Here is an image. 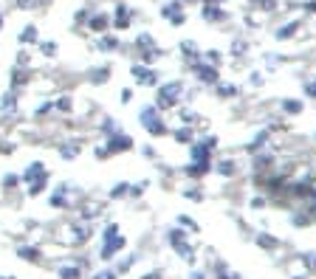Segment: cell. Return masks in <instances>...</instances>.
<instances>
[{
	"label": "cell",
	"mask_w": 316,
	"mask_h": 279,
	"mask_svg": "<svg viewBox=\"0 0 316 279\" xmlns=\"http://www.w3.org/2000/svg\"><path fill=\"white\" fill-rule=\"evenodd\" d=\"M187 96V88H183V82H167V85H161L155 91V107L158 110H170V107H178L181 104V99Z\"/></svg>",
	"instance_id": "cell-1"
},
{
	"label": "cell",
	"mask_w": 316,
	"mask_h": 279,
	"mask_svg": "<svg viewBox=\"0 0 316 279\" xmlns=\"http://www.w3.org/2000/svg\"><path fill=\"white\" fill-rule=\"evenodd\" d=\"M139 119H141V124L147 127V133L155 135V138H158V135H170V127H167V122L161 119V110H158L155 104H150V107L141 110Z\"/></svg>",
	"instance_id": "cell-2"
},
{
	"label": "cell",
	"mask_w": 316,
	"mask_h": 279,
	"mask_svg": "<svg viewBox=\"0 0 316 279\" xmlns=\"http://www.w3.org/2000/svg\"><path fill=\"white\" fill-rule=\"evenodd\" d=\"M189 71L195 73V79L201 82V85H206V88H215L220 82V71H218V65H212V62H206L201 57V60L195 62V65H189Z\"/></svg>",
	"instance_id": "cell-3"
},
{
	"label": "cell",
	"mask_w": 316,
	"mask_h": 279,
	"mask_svg": "<svg viewBox=\"0 0 316 279\" xmlns=\"http://www.w3.org/2000/svg\"><path fill=\"white\" fill-rule=\"evenodd\" d=\"M104 138H108V152L110 155H119V152L133 150V138H130L127 133H122V130H116V133L104 135Z\"/></svg>",
	"instance_id": "cell-4"
},
{
	"label": "cell",
	"mask_w": 316,
	"mask_h": 279,
	"mask_svg": "<svg viewBox=\"0 0 316 279\" xmlns=\"http://www.w3.org/2000/svg\"><path fill=\"white\" fill-rule=\"evenodd\" d=\"M161 17L170 20V25H183V23H187V14H183L181 0H170V3H164V6H161Z\"/></svg>",
	"instance_id": "cell-5"
},
{
	"label": "cell",
	"mask_w": 316,
	"mask_h": 279,
	"mask_svg": "<svg viewBox=\"0 0 316 279\" xmlns=\"http://www.w3.org/2000/svg\"><path fill=\"white\" fill-rule=\"evenodd\" d=\"M130 73H133V79L139 82V85H155V82H158V73H155V68L144 65V62H139V65H133V68H130Z\"/></svg>",
	"instance_id": "cell-6"
},
{
	"label": "cell",
	"mask_w": 316,
	"mask_h": 279,
	"mask_svg": "<svg viewBox=\"0 0 316 279\" xmlns=\"http://www.w3.org/2000/svg\"><path fill=\"white\" fill-rule=\"evenodd\" d=\"M189 158L192 164H203V166H212V150H209L203 141H192V150H189Z\"/></svg>",
	"instance_id": "cell-7"
},
{
	"label": "cell",
	"mask_w": 316,
	"mask_h": 279,
	"mask_svg": "<svg viewBox=\"0 0 316 279\" xmlns=\"http://www.w3.org/2000/svg\"><path fill=\"white\" fill-rule=\"evenodd\" d=\"M178 51L183 54V60H187V65H195V62L203 57V51L198 48V43H192V40H183L181 45H178Z\"/></svg>",
	"instance_id": "cell-8"
},
{
	"label": "cell",
	"mask_w": 316,
	"mask_h": 279,
	"mask_svg": "<svg viewBox=\"0 0 316 279\" xmlns=\"http://www.w3.org/2000/svg\"><path fill=\"white\" fill-rule=\"evenodd\" d=\"M116 17H113V25L116 29H130V20H133V12H130L127 3H116Z\"/></svg>",
	"instance_id": "cell-9"
},
{
	"label": "cell",
	"mask_w": 316,
	"mask_h": 279,
	"mask_svg": "<svg viewBox=\"0 0 316 279\" xmlns=\"http://www.w3.org/2000/svg\"><path fill=\"white\" fill-rule=\"evenodd\" d=\"M201 17L206 20V23H220V20H226V12L220 6H215V3H203Z\"/></svg>",
	"instance_id": "cell-10"
},
{
	"label": "cell",
	"mask_w": 316,
	"mask_h": 279,
	"mask_svg": "<svg viewBox=\"0 0 316 279\" xmlns=\"http://www.w3.org/2000/svg\"><path fill=\"white\" fill-rule=\"evenodd\" d=\"M0 110H3V116H14L17 113V91H9L0 96Z\"/></svg>",
	"instance_id": "cell-11"
},
{
	"label": "cell",
	"mask_w": 316,
	"mask_h": 279,
	"mask_svg": "<svg viewBox=\"0 0 316 279\" xmlns=\"http://www.w3.org/2000/svg\"><path fill=\"white\" fill-rule=\"evenodd\" d=\"M297 31H299V20H285V25H280V29L274 31V37H277L280 43H285V40H291Z\"/></svg>",
	"instance_id": "cell-12"
},
{
	"label": "cell",
	"mask_w": 316,
	"mask_h": 279,
	"mask_svg": "<svg viewBox=\"0 0 316 279\" xmlns=\"http://www.w3.org/2000/svg\"><path fill=\"white\" fill-rule=\"evenodd\" d=\"M280 107H282V113H285V116H302L305 104H302V99H282Z\"/></svg>",
	"instance_id": "cell-13"
},
{
	"label": "cell",
	"mask_w": 316,
	"mask_h": 279,
	"mask_svg": "<svg viewBox=\"0 0 316 279\" xmlns=\"http://www.w3.org/2000/svg\"><path fill=\"white\" fill-rule=\"evenodd\" d=\"M108 25H110L108 14H91V17H88V29L91 31H108Z\"/></svg>",
	"instance_id": "cell-14"
},
{
	"label": "cell",
	"mask_w": 316,
	"mask_h": 279,
	"mask_svg": "<svg viewBox=\"0 0 316 279\" xmlns=\"http://www.w3.org/2000/svg\"><path fill=\"white\" fill-rule=\"evenodd\" d=\"M172 138H175V144H192V141H195V130L189 127V124H187V127H178L175 133H172Z\"/></svg>",
	"instance_id": "cell-15"
},
{
	"label": "cell",
	"mask_w": 316,
	"mask_h": 279,
	"mask_svg": "<svg viewBox=\"0 0 316 279\" xmlns=\"http://www.w3.org/2000/svg\"><path fill=\"white\" fill-rule=\"evenodd\" d=\"M268 138H271V133H268V130H260V133H257L254 138H251L249 144H246V150H249V152H257L260 147H266V144H268Z\"/></svg>",
	"instance_id": "cell-16"
},
{
	"label": "cell",
	"mask_w": 316,
	"mask_h": 279,
	"mask_svg": "<svg viewBox=\"0 0 316 279\" xmlns=\"http://www.w3.org/2000/svg\"><path fill=\"white\" fill-rule=\"evenodd\" d=\"M79 150H82V144H79V141H71V144H62L60 147V155L65 158V161H73V158L79 155Z\"/></svg>",
	"instance_id": "cell-17"
},
{
	"label": "cell",
	"mask_w": 316,
	"mask_h": 279,
	"mask_svg": "<svg viewBox=\"0 0 316 279\" xmlns=\"http://www.w3.org/2000/svg\"><path fill=\"white\" fill-rule=\"evenodd\" d=\"M215 88H218V96L220 99H234L237 93H240V91H237V85H231V82H218Z\"/></svg>",
	"instance_id": "cell-18"
},
{
	"label": "cell",
	"mask_w": 316,
	"mask_h": 279,
	"mask_svg": "<svg viewBox=\"0 0 316 279\" xmlns=\"http://www.w3.org/2000/svg\"><path fill=\"white\" fill-rule=\"evenodd\" d=\"M133 45H136V51H141V54H144V51L155 48V40H152V34H139Z\"/></svg>",
	"instance_id": "cell-19"
},
{
	"label": "cell",
	"mask_w": 316,
	"mask_h": 279,
	"mask_svg": "<svg viewBox=\"0 0 316 279\" xmlns=\"http://www.w3.org/2000/svg\"><path fill=\"white\" fill-rule=\"evenodd\" d=\"M116 48H119V37L104 34L102 40H99V51H116Z\"/></svg>",
	"instance_id": "cell-20"
},
{
	"label": "cell",
	"mask_w": 316,
	"mask_h": 279,
	"mask_svg": "<svg viewBox=\"0 0 316 279\" xmlns=\"http://www.w3.org/2000/svg\"><path fill=\"white\" fill-rule=\"evenodd\" d=\"M108 76H110V68L108 65H99L96 71H91V82H93V85H102Z\"/></svg>",
	"instance_id": "cell-21"
},
{
	"label": "cell",
	"mask_w": 316,
	"mask_h": 279,
	"mask_svg": "<svg viewBox=\"0 0 316 279\" xmlns=\"http://www.w3.org/2000/svg\"><path fill=\"white\" fill-rule=\"evenodd\" d=\"M20 43H23V45L37 43V29H34V25H25V29L20 31Z\"/></svg>",
	"instance_id": "cell-22"
},
{
	"label": "cell",
	"mask_w": 316,
	"mask_h": 279,
	"mask_svg": "<svg viewBox=\"0 0 316 279\" xmlns=\"http://www.w3.org/2000/svg\"><path fill=\"white\" fill-rule=\"evenodd\" d=\"M229 54H231V57L249 54V43H246V40H234V43H231V48H229Z\"/></svg>",
	"instance_id": "cell-23"
},
{
	"label": "cell",
	"mask_w": 316,
	"mask_h": 279,
	"mask_svg": "<svg viewBox=\"0 0 316 279\" xmlns=\"http://www.w3.org/2000/svg\"><path fill=\"white\" fill-rule=\"evenodd\" d=\"M71 96H60V99H57V102H54V107L57 110H60V113H71Z\"/></svg>",
	"instance_id": "cell-24"
},
{
	"label": "cell",
	"mask_w": 316,
	"mask_h": 279,
	"mask_svg": "<svg viewBox=\"0 0 316 279\" xmlns=\"http://www.w3.org/2000/svg\"><path fill=\"white\" fill-rule=\"evenodd\" d=\"M178 116H181V122H187V124H195V122H198L195 110H189V107H181V110H178Z\"/></svg>",
	"instance_id": "cell-25"
},
{
	"label": "cell",
	"mask_w": 316,
	"mask_h": 279,
	"mask_svg": "<svg viewBox=\"0 0 316 279\" xmlns=\"http://www.w3.org/2000/svg\"><path fill=\"white\" fill-rule=\"evenodd\" d=\"M40 51H43L45 57H54V54H57V43H54V40H48V43H40Z\"/></svg>",
	"instance_id": "cell-26"
},
{
	"label": "cell",
	"mask_w": 316,
	"mask_h": 279,
	"mask_svg": "<svg viewBox=\"0 0 316 279\" xmlns=\"http://www.w3.org/2000/svg\"><path fill=\"white\" fill-rule=\"evenodd\" d=\"M218 172H220V175H231V172H234V164H231V161H220Z\"/></svg>",
	"instance_id": "cell-27"
},
{
	"label": "cell",
	"mask_w": 316,
	"mask_h": 279,
	"mask_svg": "<svg viewBox=\"0 0 316 279\" xmlns=\"http://www.w3.org/2000/svg\"><path fill=\"white\" fill-rule=\"evenodd\" d=\"M51 110H54V102H43V104H40V107H37V116L43 119V116H48Z\"/></svg>",
	"instance_id": "cell-28"
},
{
	"label": "cell",
	"mask_w": 316,
	"mask_h": 279,
	"mask_svg": "<svg viewBox=\"0 0 316 279\" xmlns=\"http://www.w3.org/2000/svg\"><path fill=\"white\" fill-rule=\"evenodd\" d=\"M203 144H206L209 150L215 152V147H218V135H212V133H209V135H203Z\"/></svg>",
	"instance_id": "cell-29"
},
{
	"label": "cell",
	"mask_w": 316,
	"mask_h": 279,
	"mask_svg": "<svg viewBox=\"0 0 316 279\" xmlns=\"http://www.w3.org/2000/svg\"><path fill=\"white\" fill-rule=\"evenodd\" d=\"M305 96H308V99H316V79L305 85Z\"/></svg>",
	"instance_id": "cell-30"
},
{
	"label": "cell",
	"mask_w": 316,
	"mask_h": 279,
	"mask_svg": "<svg viewBox=\"0 0 316 279\" xmlns=\"http://www.w3.org/2000/svg\"><path fill=\"white\" fill-rule=\"evenodd\" d=\"M249 82H251V85H257V88H260V85H262V76H260V73L254 71V73H251V76H249Z\"/></svg>",
	"instance_id": "cell-31"
},
{
	"label": "cell",
	"mask_w": 316,
	"mask_h": 279,
	"mask_svg": "<svg viewBox=\"0 0 316 279\" xmlns=\"http://www.w3.org/2000/svg\"><path fill=\"white\" fill-rule=\"evenodd\" d=\"M130 99H133V91H130V88H124V91H122V102H124V104H127V102H130Z\"/></svg>",
	"instance_id": "cell-32"
},
{
	"label": "cell",
	"mask_w": 316,
	"mask_h": 279,
	"mask_svg": "<svg viewBox=\"0 0 316 279\" xmlns=\"http://www.w3.org/2000/svg\"><path fill=\"white\" fill-rule=\"evenodd\" d=\"M305 12L316 14V0H308V3H305Z\"/></svg>",
	"instance_id": "cell-33"
},
{
	"label": "cell",
	"mask_w": 316,
	"mask_h": 279,
	"mask_svg": "<svg viewBox=\"0 0 316 279\" xmlns=\"http://www.w3.org/2000/svg\"><path fill=\"white\" fill-rule=\"evenodd\" d=\"M201 3H215V6H220V3H223V0H201Z\"/></svg>",
	"instance_id": "cell-34"
},
{
	"label": "cell",
	"mask_w": 316,
	"mask_h": 279,
	"mask_svg": "<svg viewBox=\"0 0 316 279\" xmlns=\"http://www.w3.org/2000/svg\"><path fill=\"white\" fill-rule=\"evenodd\" d=\"M0 29H3V14H0Z\"/></svg>",
	"instance_id": "cell-35"
},
{
	"label": "cell",
	"mask_w": 316,
	"mask_h": 279,
	"mask_svg": "<svg viewBox=\"0 0 316 279\" xmlns=\"http://www.w3.org/2000/svg\"><path fill=\"white\" fill-rule=\"evenodd\" d=\"M313 141H316V133H313Z\"/></svg>",
	"instance_id": "cell-36"
}]
</instances>
